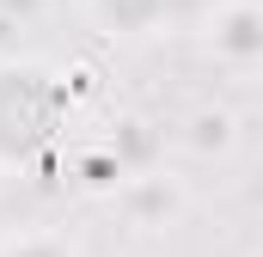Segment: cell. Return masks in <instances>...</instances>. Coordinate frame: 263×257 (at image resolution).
Segmentation results:
<instances>
[{"label":"cell","instance_id":"obj_1","mask_svg":"<svg viewBox=\"0 0 263 257\" xmlns=\"http://www.w3.org/2000/svg\"><path fill=\"white\" fill-rule=\"evenodd\" d=\"M0 257H73L62 239H49V233H18V239H6Z\"/></svg>","mask_w":263,"mask_h":257}]
</instances>
